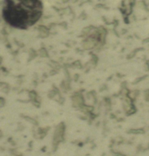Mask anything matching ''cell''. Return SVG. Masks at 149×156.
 <instances>
[{"mask_svg": "<svg viewBox=\"0 0 149 156\" xmlns=\"http://www.w3.org/2000/svg\"><path fill=\"white\" fill-rule=\"evenodd\" d=\"M43 13L41 0H5L2 17L7 24L18 29H27L40 20Z\"/></svg>", "mask_w": 149, "mask_h": 156, "instance_id": "6da1fadb", "label": "cell"}]
</instances>
